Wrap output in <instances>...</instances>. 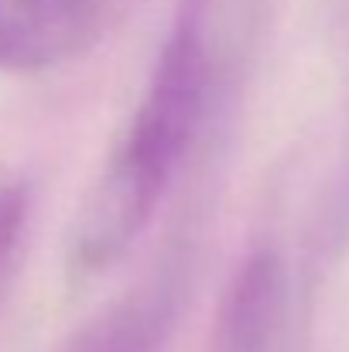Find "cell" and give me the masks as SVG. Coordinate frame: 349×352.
Here are the masks:
<instances>
[{"label":"cell","mask_w":349,"mask_h":352,"mask_svg":"<svg viewBox=\"0 0 349 352\" xmlns=\"http://www.w3.org/2000/svg\"><path fill=\"white\" fill-rule=\"evenodd\" d=\"M107 0H0V72H45L86 55Z\"/></svg>","instance_id":"cell-2"},{"label":"cell","mask_w":349,"mask_h":352,"mask_svg":"<svg viewBox=\"0 0 349 352\" xmlns=\"http://www.w3.org/2000/svg\"><path fill=\"white\" fill-rule=\"evenodd\" d=\"M213 62L192 7L168 34L114 161L93 188L72 239V267L96 274L147 230L209 107Z\"/></svg>","instance_id":"cell-1"},{"label":"cell","mask_w":349,"mask_h":352,"mask_svg":"<svg viewBox=\"0 0 349 352\" xmlns=\"http://www.w3.org/2000/svg\"><path fill=\"white\" fill-rule=\"evenodd\" d=\"M182 308V287L171 274L140 284L96 322H89L65 352H161Z\"/></svg>","instance_id":"cell-4"},{"label":"cell","mask_w":349,"mask_h":352,"mask_svg":"<svg viewBox=\"0 0 349 352\" xmlns=\"http://www.w3.org/2000/svg\"><path fill=\"white\" fill-rule=\"evenodd\" d=\"M288 274L277 253L260 250L236 270L220 318V352H271L284 325Z\"/></svg>","instance_id":"cell-3"},{"label":"cell","mask_w":349,"mask_h":352,"mask_svg":"<svg viewBox=\"0 0 349 352\" xmlns=\"http://www.w3.org/2000/svg\"><path fill=\"white\" fill-rule=\"evenodd\" d=\"M24 223H28V192L21 185L0 188V270L10 260Z\"/></svg>","instance_id":"cell-5"}]
</instances>
